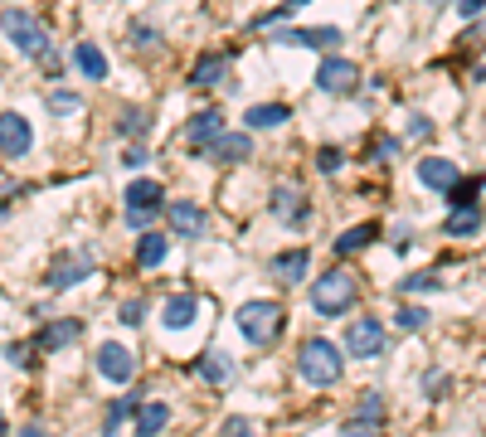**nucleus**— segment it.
Masks as SVG:
<instances>
[{
  "label": "nucleus",
  "instance_id": "obj_1",
  "mask_svg": "<svg viewBox=\"0 0 486 437\" xmlns=\"http://www.w3.org/2000/svg\"><path fill=\"white\" fill-rule=\"evenodd\" d=\"M0 35L10 39V49H15V54H25V59H44L49 49V25L39 15H29V10H20V5H5L0 10Z\"/></svg>",
  "mask_w": 486,
  "mask_h": 437
},
{
  "label": "nucleus",
  "instance_id": "obj_42",
  "mask_svg": "<svg viewBox=\"0 0 486 437\" xmlns=\"http://www.w3.org/2000/svg\"><path fill=\"white\" fill-rule=\"evenodd\" d=\"M131 39H137L141 49H156L161 44V35H156V29H147V25H131Z\"/></svg>",
  "mask_w": 486,
  "mask_h": 437
},
{
  "label": "nucleus",
  "instance_id": "obj_23",
  "mask_svg": "<svg viewBox=\"0 0 486 437\" xmlns=\"http://www.w3.org/2000/svg\"><path fill=\"white\" fill-rule=\"evenodd\" d=\"M287 117H292V107H283V102H258V107L243 112V127L248 131H267V127H283Z\"/></svg>",
  "mask_w": 486,
  "mask_h": 437
},
{
  "label": "nucleus",
  "instance_id": "obj_11",
  "mask_svg": "<svg viewBox=\"0 0 486 437\" xmlns=\"http://www.w3.org/2000/svg\"><path fill=\"white\" fill-rule=\"evenodd\" d=\"M98 374L112 384H127L131 374H137V355H131L122 340H108V346H98Z\"/></svg>",
  "mask_w": 486,
  "mask_h": 437
},
{
  "label": "nucleus",
  "instance_id": "obj_13",
  "mask_svg": "<svg viewBox=\"0 0 486 437\" xmlns=\"http://www.w3.org/2000/svg\"><path fill=\"white\" fill-rule=\"evenodd\" d=\"M267 210H273V218H283V224H307V195L297 190V185H277L273 200H267Z\"/></svg>",
  "mask_w": 486,
  "mask_h": 437
},
{
  "label": "nucleus",
  "instance_id": "obj_18",
  "mask_svg": "<svg viewBox=\"0 0 486 437\" xmlns=\"http://www.w3.org/2000/svg\"><path fill=\"white\" fill-rule=\"evenodd\" d=\"M219 131H224V112H219V107H204V112H195V117L185 122V141L200 146V151H204L214 137H219Z\"/></svg>",
  "mask_w": 486,
  "mask_h": 437
},
{
  "label": "nucleus",
  "instance_id": "obj_33",
  "mask_svg": "<svg viewBox=\"0 0 486 437\" xmlns=\"http://www.w3.org/2000/svg\"><path fill=\"white\" fill-rule=\"evenodd\" d=\"M394 326L399 330H423V326H428V311H423V306H399Z\"/></svg>",
  "mask_w": 486,
  "mask_h": 437
},
{
  "label": "nucleus",
  "instance_id": "obj_9",
  "mask_svg": "<svg viewBox=\"0 0 486 437\" xmlns=\"http://www.w3.org/2000/svg\"><path fill=\"white\" fill-rule=\"evenodd\" d=\"M340 29L336 25H287V29H277V44H297V49H340Z\"/></svg>",
  "mask_w": 486,
  "mask_h": 437
},
{
  "label": "nucleus",
  "instance_id": "obj_22",
  "mask_svg": "<svg viewBox=\"0 0 486 437\" xmlns=\"http://www.w3.org/2000/svg\"><path fill=\"white\" fill-rule=\"evenodd\" d=\"M482 218H486L482 204H462V210H452L448 218H442V234L448 238H472L482 228Z\"/></svg>",
  "mask_w": 486,
  "mask_h": 437
},
{
  "label": "nucleus",
  "instance_id": "obj_27",
  "mask_svg": "<svg viewBox=\"0 0 486 437\" xmlns=\"http://www.w3.org/2000/svg\"><path fill=\"white\" fill-rule=\"evenodd\" d=\"M229 374H234V360L224 355V350H210V355L200 360V379L204 384H224Z\"/></svg>",
  "mask_w": 486,
  "mask_h": 437
},
{
  "label": "nucleus",
  "instance_id": "obj_12",
  "mask_svg": "<svg viewBox=\"0 0 486 437\" xmlns=\"http://www.w3.org/2000/svg\"><path fill=\"white\" fill-rule=\"evenodd\" d=\"M204 155L219 161V165H239V161L253 155V137H248V131H219V137L204 146Z\"/></svg>",
  "mask_w": 486,
  "mask_h": 437
},
{
  "label": "nucleus",
  "instance_id": "obj_47",
  "mask_svg": "<svg viewBox=\"0 0 486 437\" xmlns=\"http://www.w3.org/2000/svg\"><path fill=\"white\" fill-rule=\"evenodd\" d=\"M20 437H54V433L39 428V423H25V428H20Z\"/></svg>",
  "mask_w": 486,
  "mask_h": 437
},
{
  "label": "nucleus",
  "instance_id": "obj_46",
  "mask_svg": "<svg viewBox=\"0 0 486 437\" xmlns=\"http://www.w3.org/2000/svg\"><path fill=\"white\" fill-rule=\"evenodd\" d=\"M39 64H44V73H49V78H59V73H64V64H59V54H54V49H49V54L39 59Z\"/></svg>",
  "mask_w": 486,
  "mask_h": 437
},
{
  "label": "nucleus",
  "instance_id": "obj_24",
  "mask_svg": "<svg viewBox=\"0 0 486 437\" xmlns=\"http://www.w3.org/2000/svg\"><path fill=\"white\" fill-rule=\"evenodd\" d=\"M74 64H78V73H83L88 83H102V78H108V54H102L92 39H83V44L74 49Z\"/></svg>",
  "mask_w": 486,
  "mask_h": 437
},
{
  "label": "nucleus",
  "instance_id": "obj_40",
  "mask_svg": "<svg viewBox=\"0 0 486 437\" xmlns=\"http://www.w3.org/2000/svg\"><path fill=\"white\" fill-rule=\"evenodd\" d=\"M409 137H413V141H428V137H433V122L423 117V112H413V117H409Z\"/></svg>",
  "mask_w": 486,
  "mask_h": 437
},
{
  "label": "nucleus",
  "instance_id": "obj_34",
  "mask_svg": "<svg viewBox=\"0 0 486 437\" xmlns=\"http://www.w3.org/2000/svg\"><path fill=\"white\" fill-rule=\"evenodd\" d=\"M302 5H307V0H287V5H277L273 15H258V20H253V29H267V25H277V20H292Z\"/></svg>",
  "mask_w": 486,
  "mask_h": 437
},
{
  "label": "nucleus",
  "instance_id": "obj_16",
  "mask_svg": "<svg viewBox=\"0 0 486 437\" xmlns=\"http://www.w3.org/2000/svg\"><path fill=\"white\" fill-rule=\"evenodd\" d=\"M78 336H83V321H49V326L35 336V350L39 355H54V350H68Z\"/></svg>",
  "mask_w": 486,
  "mask_h": 437
},
{
  "label": "nucleus",
  "instance_id": "obj_21",
  "mask_svg": "<svg viewBox=\"0 0 486 437\" xmlns=\"http://www.w3.org/2000/svg\"><path fill=\"white\" fill-rule=\"evenodd\" d=\"M131 418H137V437H156L165 423H171V403H161V399L137 403V409H131Z\"/></svg>",
  "mask_w": 486,
  "mask_h": 437
},
{
  "label": "nucleus",
  "instance_id": "obj_19",
  "mask_svg": "<svg viewBox=\"0 0 486 437\" xmlns=\"http://www.w3.org/2000/svg\"><path fill=\"white\" fill-rule=\"evenodd\" d=\"M307 267H312V253H307V248H287V253L273 258V277L283 287H297L307 277Z\"/></svg>",
  "mask_w": 486,
  "mask_h": 437
},
{
  "label": "nucleus",
  "instance_id": "obj_43",
  "mask_svg": "<svg viewBox=\"0 0 486 437\" xmlns=\"http://www.w3.org/2000/svg\"><path fill=\"white\" fill-rule=\"evenodd\" d=\"M122 161H127L131 171H141V165H147L151 155H147V146H127V151H122Z\"/></svg>",
  "mask_w": 486,
  "mask_h": 437
},
{
  "label": "nucleus",
  "instance_id": "obj_6",
  "mask_svg": "<svg viewBox=\"0 0 486 437\" xmlns=\"http://www.w3.org/2000/svg\"><path fill=\"white\" fill-rule=\"evenodd\" d=\"M165 210V190L156 180H131L127 185V224L131 228H151V218Z\"/></svg>",
  "mask_w": 486,
  "mask_h": 437
},
{
  "label": "nucleus",
  "instance_id": "obj_20",
  "mask_svg": "<svg viewBox=\"0 0 486 437\" xmlns=\"http://www.w3.org/2000/svg\"><path fill=\"white\" fill-rule=\"evenodd\" d=\"M224 68H229V54H219V49H214V54H200V64L190 68V88L195 92H210L214 83L224 78Z\"/></svg>",
  "mask_w": 486,
  "mask_h": 437
},
{
  "label": "nucleus",
  "instance_id": "obj_38",
  "mask_svg": "<svg viewBox=\"0 0 486 437\" xmlns=\"http://www.w3.org/2000/svg\"><path fill=\"white\" fill-rule=\"evenodd\" d=\"M117 316H122V326H141V316H147V301H141V297L122 301V306H117Z\"/></svg>",
  "mask_w": 486,
  "mask_h": 437
},
{
  "label": "nucleus",
  "instance_id": "obj_17",
  "mask_svg": "<svg viewBox=\"0 0 486 437\" xmlns=\"http://www.w3.org/2000/svg\"><path fill=\"white\" fill-rule=\"evenodd\" d=\"M165 224L175 228V234H185V238H195V234H204V224H210V214L200 210V204H190V200H180V204H165Z\"/></svg>",
  "mask_w": 486,
  "mask_h": 437
},
{
  "label": "nucleus",
  "instance_id": "obj_14",
  "mask_svg": "<svg viewBox=\"0 0 486 437\" xmlns=\"http://www.w3.org/2000/svg\"><path fill=\"white\" fill-rule=\"evenodd\" d=\"M458 180H462V171L448 155H423L418 161V185H428V190H448V185H458Z\"/></svg>",
  "mask_w": 486,
  "mask_h": 437
},
{
  "label": "nucleus",
  "instance_id": "obj_28",
  "mask_svg": "<svg viewBox=\"0 0 486 437\" xmlns=\"http://www.w3.org/2000/svg\"><path fill=\"white\" fill-rule=\"evenodd\" d=\"M44 102H49V112H54V117H74V112L83 107V98H78V92H68V88L44 92Z\"/></svg>",
  "mask_w": 486,
  "mask_h": 437
},
{
  "label": "nucleus",
  "instance_id": "obj_3",
  "mask_svg": "<svg viewBox=\"0 0 486 437\" xmlns=\"http://www.w3.org/2000/svg\"><path fill=\"white\" fill-rule=\"evenodd\" d=\"M297 374H302L307 384H316V389L336 384L340 379V346H331L326 336L302 340V350H297Z\"/></svg>",
  "mask_w": 486,
  "mask_h": 437
},
{
  "label": "nucleus",
  "instance_id": "obj_31",
  "mask_svg": "<svg viewBox=\"0 0 486 437\" xmlns=\"http://www.w3.org/2000/svg\"><path fill=\"white\" fill-rule=\"evenodd\" d=\"M131 409H137V399H112V403H108V423H102V433H108V437H117L122 418H127Z\"/></svg>",
  "mask_w": 486,
  "mask_h": 437
},
{
  "label": "nucleus",
  "instance_id": "obj_39",
  "mask_svg": "<svg viewBox=\"0 0 486 437\" xmlns=\"http://www.w3.org/2000/svg\"><path fill=\"white\" fill-rule=\"evenodd\" d=\"M340 437H385V428H379V423H360V418H350L346 428H340Z\"/></svg>",
  "mask_w": 486,
  "mask_h": 437
},
{
  "label": "nucleus",
  "instance_id": "obj_45",
  "mask_svg": "<svg viewBox=\"0 0 486 437\" xmlns=\"http://www.w3.org/2000/svg\"><path fill=\"white\" fill-rule=\"evenodd\" d=\"M458 10H462V15H467V20H477L482 10H486V0H458Z\"/></svg>",
  "mask_w": 486,
  "mask_h": 437
},
{
  "label": "nucleus",
  "instance_id": "obj_37",
  "mask_svg": "<svg viewBox=\"0 0 486 437\" xmlns=\"http://www.w3.org/2000/svg\"><path fill=\"white\" fill-rule=\"evenodd\" d=\"M219 437H258V428H253V418H224V428H219Z\"/></svg>",
  "mask_w": 486,
  "mask_h": 437
},
{
  "label": "nucleus",
  "instance_id": "obj_35",
  "mask_svg": "<svg viewBox=\"0 0 486 437\" xmlns=\"http://www.w3.org/2000/svg\"><path fill=\"white\" fill-rule=\"evenodd\" d=\"M340 165H346V155H340L336 146H322V151H316V171H322V175H336Z\"/></svg>",
  "mask_w": 486,
  "mask_h": 437
},
{
  "label": "nucleus",
  "instance_id": "obj_26",
  "mask_svg": "<svg viewBox=\"0 0 486 437\" xmlns=\"http://www.w3.org/2000/svg\"><path fill=\"white\" fill-rule=\"evenodd\" d=\"M165 234H141L137 238V267H161L165 263Z\"/></svg>",
  "mask_w": 486,
  "mask_h": 437
},
{
  "label": "nucleus",
  "instance_id": "obj_36",
  "mask_svg": "<svg viewBox=\"0 0 486 437\" xmlns=\"http://www.w3.org/2000/svg\"><path fill=\"white\" fill-rule=\"evenodd\" d=\"M35 355H39L35 346H5V360L15 364V369H35Z\"/></svg>",
  "mask_w": 486,
  "mask_h": 437
},
{
  "label": "nucleus",
  "instance_id": "obj_5",
  "mask_svg": "<svg viewBox=\"0 0 486 437\" xmlns=\"http://www.w3.org/2000/svg\"><path fill=\"white\" fill-rule=\"evenodd\" d=\"M92 273H98L92 248H64V253H59V263L49 267V291H68V287L88 282Z\"/></svg>",
  "mask_w": 486,
  "mask_h": 437
},
{
  "label": "nucleus",
  "instance_id": "obj_48",
  "mask_svg": "<svg viewBox=\"0 0 486 437\" xmlns=\"http://www.w3.org/2000/svg\"><path fill=\"white\" fill-rule=\"evenodd\" d=\"M375 151H379V155H394V151H399V141H394V137H379Z\"/></svg>",
  "mask_w": 486,
  "mask_h": 437
},
{
  "label": "nucleus",
  "instance_id": "obj_8",
  "mask_svg": "<svg viewBox=\"0 0 486 437\" xmlns=\"http://www.w3.org/2000/svg\"><path fill=\"white\" fill-rule=\"evenodd\" d=\"M355 83H360V68L350 64V59H340V54H326L322 68H316V88L331 92V98H346V92H355Z\"/></svg>",
  "mask_w": 486,
  "mask_h": 437
},
{
  "label": "nucleus",
  "instance_id": "obj_41",
  "mask_svg": "<svg viewBox=\"0 0 486 437\" xmlns=\"http://www.w3.org/2000/svg\"><path fill=\"white\" fill-rule=\"evenodd\" d=\"M141 127H147V112H127L122 117V137H141Z\"/></svg>",
  "mask_w": 486,
  "mask_h": 437
},
{
  "label": "nucleus",
  "instance_id": "obj_15",
  "mask_svg": "<svg viewBox=\"0 0 486 437\" xmlns=\"http://www.w3.org/2000/svg\"><path fill=\"white\" fill-rule=\"evenodd\" d=\"M195 316H200V297H195V291H175V297H165L161 321H165L171 330H190Z\"/></svg>",
  "mask_w": 486,
  "mask_h": 437
},
{
  "label": "nucleus",
  "instance_id": "obj_49",
  "mask_svg": "<svg viewBox=\"0 0 486 437\" xmlns=\"http://www.w3.org/2000/svg\"><path fill=\"white\" fill-rule=\"evenodd\" d=\"M0 433H5V413H0Z\"/></svg>",
  "mask_w": 486,
  "mask_h": 437
},
{
  "label": "nucleus",
  "instance_id": "obj_30",
  "mask_svg": "<svg viewBox=\"0 0 486 437\" xmlns=\"http://www.w3.org/2000/svg\"><path fill=\"white\" fill-rule=\"evenodd\" d=\"M477 190H482V180H458V185H448V210H462V204H472L477 200Z\"/></svg>",
  "mask_w": 486,
  "mask_h": 437
},
{
  "label": "nucleus",
  "instance_id": "obj_4",
  "mask_svg": "<svg viewBox=\"0 0 486 437\" xmlns=\"http://www.w3.org/2000/svg\"><path fill=\"white\" fill-rule=\"evenodd\" d=\"M283 306L277 301H243L239 316H234V326H239V336L248 346H273L277 336H283Z\"/></svg>",
  "mask_w": 486,
  "mask_h": 437
},
{
  "label": "nucleus",
  "instance_id": "obj_29",
  "mask_svg": "<svg viewBox=\"0 0 486 437\" xmlns=\"http://www.w3.org/2000/svg\"><path fill=\"white\" fill-rule=\"evenodd\" d=\"M355 418L360 423H379V428H385V399H379V393H360V399H355Z\"/></svg>",
  "mask_w": 486,
  "mask_h": 437
},
{
  "label": "nucleus",
  "instance_id": "obj_10",
  "mask_svg": "<svg viewBox=\"0 0 486 437\" xmlns=\"http://www.w3.org/2000/svg\"><path fill=\"white\" fill-rule=\"evenodd\" d=\"M385 326H379L375 316H360V321H350L346 326V350L350 355H360V360H370V355H379L385 350Z\"/></svg>",
  "mask_w": 486,
  "mask_h": 437
},
{
  "label": "nucleus",
  "instance_id": "obj_2",
  "mask_svg": "<svg viewBox=\"0 0 486 437\" xmlns=\"http://www.w3.org/2000/svg\"><path fill=\"white\" fill-rule=\"evenodd\" d=\"M355 301H360V277H355V273H346V267H331V273L316 277L312 306L322 311V316H346Z\"/></svg>",
  "mask_w": 486,
  "mask_h": 437
},
{
  "label": "nucleus",
  "instance_id": "obj_44",
  "mask_svg": "<svg viewBox=\"0 0 486 437\" xmlns=\"http://www.w3.org/2000/svg\"><path fill=\"white\" fill-rule=\"evenodd\" d=\"M442 389H448V374H442V369H433V374H428V393H433V399H438Z\"/></svg>",
  "mask_w": 486,
  "mask_h": 437
},
{
  "label": "nucleus",
  "instance_id": "obj_32",
  "mask_svg": "<svg viewBox=\"0 0 486 437\" xmlns=\"http://www.w3.org/2000/svg\"><path fill=\"white\" fill-rule=\"evenodd\" d=\"M399 287L413 291V297H423V291H438V287H442V277H438V273H409Z\"/></svg>",
  "mask_w": 486,
  "mask_h": 437
},
{
  "label": "nucleus",
  "instance_id": "obj_25",
  "mask_svg": "<svg viewBox=\"0 0 486 437\" xmlns=\"http://www.w3.org/2000/svg\"><path fill=\"white\" fill-rule=\"evenodd\" d=\"M379 238V224H355V228H346V234L336 238V253L340 258H350V253H365L370 243Z\"/></svg>",
  "mask_w": 486,
  "mask_h": 437
},
{
  "label": "nucleus",
  "instance_id": "obj_7",
  "mask_svg": "<svg viewBox=\"0 0 486 437\" xmlns=\"http://www.w3.org/2000/svg\"><path fill=\"white\" fill-rule=\"evenodd\" d=\"M35 151V127L25 112H0V155L5 161H25Z\"/></svg>",
  "mask_w": 486,
  "mask_h": 437
}]
</instances>
